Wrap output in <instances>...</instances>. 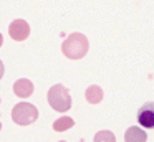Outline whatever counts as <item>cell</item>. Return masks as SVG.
<instances>
[{
	"mask_svg": "<svg viewBox=\"0 0 154 142\" xmlns=\"http://www.w3.org/2000/svg\"><path fill=\"white\" fill-rule=\"evenodd\" d=\"M48 104L57 112H66L71 107V96L63 84H55L48 89Z\"/></svg>",
	"mask_w": 154,
	"mask_h": 142,
	"instance_id": "cell-2",
	"label": "cell"
},
{
	"mask_svg": "<svg viewBox=\"0 0 154 142\" xmlns=\"http://www.w3.org/2000/svg\"><path fill=\"white\" fill-rule=\"evenodd\" d=\"M12 119L18 125H28L33 124L38 119V109L30 102H18L12 109Z\"/></svg>",
	"mask_w": 154,
	"mask_h": 142,
	"instance_id": "cell-3",
	"label": "cell"
},
{
	"mask_svg": "<svg viewBox=\"0 0 154 142\" xmlns=\"http://www.w3.org/2000/svg\"><path fill=\"white\" fill-rule=\"evenodd\" d=\"M124 140L126 142H146L147 140V134L143 131V129L133 125V127H129L126 131V134H124Z\"/></svg>",
	"mask_w": 154,
	"mask_h": 142,
	"instance_id": "cell-7",
	"label": "cell"
},
{
	"mask_svg": "<svg viewBox=\"0 0 154 142\" xmlns=\"http://www.w3.org/2000/svg\"><path fill=\"white\" fill-rule=\"evenodd\" d=\"M8 35H10L12 40L15 41H23V40L28 38L30 35V25H28L25 20H14L8 26Z\"/></svg>",
	"mask_w": 154,
	"mask_h": 142,
	"instance_id": "cell-4",
	"label": "cell"
},
{
	"mask_svg": "<svg viewBox=\"0 0 154 142\" xmlns=\"http://www.w3.org/2000/svg\"><path fill=\"white\" fill-rule=\"evenodd\" d=\"M88 46H90L88 38L83 33L76 32V33H71V35L63 41L61 51H63V55L70 59H80L88 53Z\"/></svg>",
	"mask_w": 154,
	"mask_h": 142,
	"instance_id": "cell-1",
	"label": "cell"
},
{
	"mask_svg": "<svg viewBox=\"0 0 154 142\" xmlns=\"http://www.w3.org/2000/svg\"><path fill=\"white\" fill-rule=\"evenodd\" d=\"M137 122L144 129H154V102H146L137 111Z\"/></svg>",
	"mask_w": 154,
	"mask_h": 142,
	"instance_id": "cell-5",
	"label": "cell"
},
{
	"mask_svg": "<svg viewBox=\"0 0 154 142\" xmlns=\"http://www.w3.org/2000/svg\"><path fill=\"white\" fill-rule=\"evenodd\" d=\"M85 96H86V101L90 102V104H98V102L103 101V89L96 84H91L90 88L86 89Z\"/></svg>",
	"mask_w": 154,
	"mask_h": 142,
	"instance_id": "cell-8",
	"label": "cell"
},
{
	"mask_svg": "<svg viewBox=\"0 0 154 142\" xmlns=\"http://www.w3.org/2000/svg\"><path fill=\"white\" fill-rule=\"evenodd\" d=\"M0 129H2V124H0Z\"/></svg>",
	"mask_w": 154,
	"mask_h": 142,
	"instance_id": "cell-13",
	"label": "cell"
},
{
	"mask_svg": "<svg viewBox=\"0 0 154 142\" xmlns=\"http://www.w3.org/2000/svg\"><path fill=\"white\" fill-rule=\"evenodd\" d=\"M4 73H5V68H4V63H2V59H0V79L4 78Z\"/></svg>",
	"mask_w": 154,
	"mask_h": 142,
	"instance_id": "cell-11",
	"label": "cell"
},
{
	"mask_svg": "<svg viewBox=\"0 0 154 142\" xmlns=\"http://www.w3.org/2000/svg\"><path fill=\"white\" fill-rule=\"evenodd\" d=\"M14 92L15 96H18V98L25 99V98H30L32 94H33V83L30 81V79H18V81H15L14 84Z\"/></svg>",
	"mask_w": 154,
	"mask_h": 142,
	"instance_id": "cell-6",
	"label": "cell"
},
{
	"mask_svg": "<svg viewBox=\"0 0 154 142\" xmlns=\"http://www.w3.org/2000/svg\"><path fill=\"white\" fill-rule=\"evenodd\" d=\"M2 43H4V36H2V33H0V46H2Z\"/></svg>",
	"mask_w": 154,
	"mask_h": 142,
	"instance_id": "cell-12",
	"label": "cell"
},
{
	"mask_svg": "<svg viewBox=\"0 0 154 142\" xmlns=\"http://www.w3.org/2000/svg\"><path fill=\"white\" fill-rule=\"evenodd\" d=\"M75 125V121L71 117H60L58 121L53 122V129L57 132H63V131H68Z\"/></svg>",
	"mask_w": 154,
	"mask_h": 142,
	"instance_id": "cell-9",
	"label": "cell"
},
{
	"mask_svg": "<svg viewBox=\"0 0 154 142\" xmlns=\"http://www.w3.org/2000/svg\"><path fill=\"white\" fill-rule=\"evenodd\" d=\"M94 140L96 142H103V140L114 142V134L113 132H108V131H101V132H98V134L94 135Z\"/></svg>",
	"mask_w": 154,
	"mask_h": 142,
	"instance_id": "cell-10",
	"label": "cell"
}]
</instances>
